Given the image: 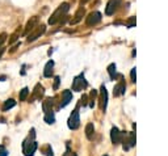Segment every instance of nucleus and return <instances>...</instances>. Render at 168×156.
I'll return each instance as SVG.
<instances>
[{
    "label": "nucleus",
    "mask_w": 168,
    "mask_h": 156,
    "mask_svg": "<svg viewBox=\"0 0 168 156\" xmlns=\"http://www.w3.org/2000/svg\"><path fill=\"white\" fill-rule=\"evenodd\" d=\"M17 37H19V34H12L9 37V43H13V42H16L17 41Z\"/></svg>",
    "instance_id": "nucleus-28"
},
{
    "label": "nucleus",
    "mask_w": 168,
    "mask_h": 156,
    "mask_svg": "<svg viewBox=\"0 0 168 156\" xmlns=\"http://www.w3.org/2000/svg\"><path fill=\"white\" fill-rule=\"evenodd\" d=\"M45 122L49 123V125H51V123L55 122V117H54V113L51 112H47V113H45Z\"/></svg>",
    "instance_id": "nucleus-19"
},
{
    "label": "nucleus",
    "mask_w": 168,
    "mask_h": 156,
    "mask_svg": "<svg viewBox=\"0 0 168 156\" xmlns=\"http://www.w3.org/2000/svg\"><path fill=\"white\" fill-rule=\"evenodd\" d=\"M87 2H89V0H81V4H85Z\"/></svg>",
    "instance_id": "nucleus-33"
},
{
    "label": "nucleus",
    "mask_w": 168,
    "mask_h": 156,
    "mask_svg": "<svg viewBox=\"0 0 168 156\" xmlns=\"http://www.w3.org/2000/svg\"><path fill=\"white\" fill-rule=\"evenodd\" d=\"M30 133H32L30 136L28 138V139H25L23 143V151H24L25 156H33L35 150H37V147H38L37 142L34 140V129H32Z\"/></svg>",
    "instance_id": "nucleus-1"
},
{
    "label": "nucleus",
    "mask_w": 168,
    "mask_h": 156,
    "mask_svg": "<svg viewBox=\"0 0 168 156\" xmlns=\"http://www.w3.org/2000/svg\"><path fill=\"white\" fill-rule=\"evenodd\" d=\"M125 89H126V84H125V81H120L118 84L114 85L113 96H114V97H118V96H121V95H124V93H125Z\"/></svg>",
    "instance_id": "nucleus-14"
},
{
    "label": "nucleus",
    "mask_w": 168,
    "mask_h": 156,
    "mask_svg": "<svg viewBox=\"0 0 168 156\" xmlns=\"http://www.w3.org/2000/svg\"><path fill=\"white\" fill-rule=\"evenodd\" d=\"M97 96V90H91V93H89V97H91V102H89V106L93 108V104H95V97Z\"/></svg>",
    "instance_id": "nucleus-23"
},
{
    "label": "nucleus",
    "mask_w": 168,
    "mask_h": 156,
    "mask_svg": "<svg viewBox=\"0 0 168 156\" xmlns=\"http://www.w3.org/2000/svg\"><path fill=\"white\" fill-rule=\"evenodd\" d=\"M59 81H60V78H59V76H55V81H54V89H58V87H59Z\"/></svg>",
    "instance_id": "nucleus-30"
},
{
    "label": "nucleus",
    "mask_w": 168,
    "mask_h": 156,
    "mask_svg": "<svg viewBox=\"0 0 168 156\" xmlns=\"http://www.w3.org/2000/svg\"><path fill=\"white\" fill-rule=\"evenodd\" d=\"M120 5H121V0H109L108 4H106V8H105V14L106 16H112L118 9Z\"/></svg>",
    "instance_id": "nucleus-7"
},
{
    "label": "nucleus",
    "mask_w": 168,
    "mask_h": 156,
    "mask_svg": "<svg viewBox=\"0 0 168 156\" xmlns=\"http://www.w3.org/2000/svg\"><path fill=\"white\" fill-rule=\"evenodd\" d=\"M83 16H84V8L81 7V8L76 12V14H75V19H72V20L70 21V24H71V25H72V24H78V23H79V21L81 20V17H83Z\"/></svg>",
    "instance_id": "nucleus-17"
},
{
    "label": "nucleus",
    "mask_w": 168,
    "mask_h": 156,
    "mask_svg": "<svg viewBox=\"0 0 168 156\" xmlns=\"http://www.w3.org/2000/svg\"><path fill=\"white\" fill-rule=\"evenodd\" d=\"M87 85H88V83L85 80L83 74L78 75L72 80V90H75V92H80V90H83L84 88H87Z\"/></svg>",
    "instance_id": "nucleus-3"
},
{
    "label": "nucleus",
    "mask_w": 168,
    "mask_h": 156,
    "mask_svg": "<svg viewBox=\"0 0 168 156\" xmlns=\"http://www.w3.org/2000/svg\"><path fill=\"white\" fill-rule=\"evenodd\" d=\"M134 146H135V133H129L127 139L125 140V143H124V150L129 151L131 147H134Z\"/></svg>",
    "instance_id": "nucleus-10"
},
{
    "label": "nucleus",
    "mask_w": 168,
    "mask_h": 156,
    "mask_svg": "<svg viewBox=\"0 0 168 156\" xmlns=\"http://www.w3.org/2000/svg\"><path fill=\"white\" fill-rule=\"evenodd\" d=\"M110 139H112L113 144H120L122 142V134L117 127H112V131H110Z\"/></svg>",
    "instance_id": "nucleus-9"
},
{
    "label": "nucleus",
    "mask_w": 168,
    "mask_h": 156,
    "mask_svg": "<svg viewBox=\"0 0 168 156\" xmlns=\"http://www.w3.org/2000/svg\"><path fill=\"white\" fill-rule=\"evenodd\" d=\"M69 9H70V4H69V3H62V4H60L58 8L55 9V12L51 14V17L49 19V24L50 25H54V24L58 23V21H60V20H62V17L67 14Z\"/></svg>",
    "instance_id": "nucleus-2"
},
{
    "label": "nucleus",
    "mask_w": 168,
    "mask_h": 156,
    "mask_svg": "<svg viewBox=\"0 0 168 156\" xmlns=\"http://www.w3.org/2000/svg\"><path fill=\"white\" fill-rule=\"evenodd\" d=\"M0 156H8V151L3 146H0Z\"/></svg>",
    "instance_id": "nucleus-27"
},
{
    "label": "nucleus",
    "mask_w": 168,
    "mask_h": 156,
    "mask_svg": "<svg viewBox=\"0 0 168 156\" xmlns=\"http://www.w3.org/2000/svg\"><path fill=\"white\" fill-rule=\"evenodd\" d=\"M53 68H54V62L53 60H49L45 66V70H44V76L45 78H51L53 75Z\"/></svg>",
    "instance_id": "nucleus-16"
},
{
    "label": "nucleus",
    "mask_w": 168,
    "mask_h": 156,
    "mask_svg": "<svg viewBox=\"0 0 168 156\" xmlns=\"http://www.w3.org/2000/svg\"><path fill=\"white\" fill-rule=\"evenodd\" d=\"M37 23H38V17H37V16L32 17V19L26 23V25H25V29H24V33H23V35H26L28 33H29V32L33 30L34 26L37 25Z\"/></svg>",
    "instance_id": "nucleus-11"
},
{
    "label": "nucleus",
    "mask_w": 168,
    "mask_h": 156,
    "mask_svg": "<svg viewBox=\"0 0 168 156\" xmlns=\"http://www.w3.org/2000/svg\"><path fill=\"white\" fill-rule=\"evenodd\" d=\"M104 156H108V155H104Z\"/></svg>",
    "instance_id": "nucleus-34"
},
{
    "label": "nucleus",
    "mask_w": 168,
    "mask_h": 156,
    "mask_svg": "<svg viewBox=\"0 0 168 156\" xmlns=\"http://www.w3.org/2000/svg\"><path fill=\"white\" fill-rule=\"evenodd\" d=\"M106 105H108V92H106L105 87L101 85V88H100V109L105 110Z\"/></svg>",
    "instance_id": "nucleus-8"
},
{
    "label": "nucleus",
    "mask_w": 168,
    "mask_h": 156,
    "mask_svg": "<svg viewBox=\"0 0 168 156\" xmlns=\"http://www.w3.org/2000/svg\"><path fill=\"white\" fill-rule=\"evenodd\" d=\"M16 105V101L13 100V99H9V100H7L5 102H4V105H3V110L4 112H7V110H9V109H12L13 106Z\"/></svg>",
    "instance_id": "nucleus-18"
},
{
    "label": "nucleus",
    "mask_w": 168,
    "mask_h": 156,
    "mask_svg": "<svg viewBox=\"0 0 168 156\" xmlns=\"http://www.w3.org/2000/svg\"><path fill=\"white\" fill-rule=\"evenodd\" d=\"M54 100H55V97H49V99H46V100L44 101V104H42V109H44L45 113H47V112H51V110H53Z\"/></svg>",
    "instance_id": "nucleus-15"
},
{
    "label": "nucleus",
    "mask_w": 168,
    "mask_h": 156,
    "mask_svg": "<svg viewBox=\"0 0 168 156\" xmlns=\"http://www.w3.org/2000/svg\"><path fill=\"white\" fill-rule=\"evenodd\" d=\"M46 32V25H40V26H37V28H34L33 30L30 32V34L28 35V38H26V42H33L35 41L37 38H40L42 34H44Z\"/></svg>",
    "instance_id": "nucleus-4"
},
{
    "label": "nucleus",
    "mask_w": 168,
    "mask_h": 156,
    "mask_svg": "<svg viewBox=\"0 0 168 156\" xmlns=\"http://www.w3.org/2000/svg\"><path fill=\"white\" fill-rule=\"evenodd\" d=\"M62 96H63V99H62V101H60V104H59V108L67 106V105L70 104V101L72 100V93H71V90H63Z\"/></svg>",
    "instance_id": "nucleus-13"
},
{
    "label": "nucleus",
    "mask_w": 168,
    "mask_h": 156,
    "mask_svg": "<svg viewBox=\"0 0 168 156\" xmlns=\"http://www.w3.org/2000/svg\"><path fill=\"white\" fill-rule=\"evenodd\" d=\"M5 51V49L4 47H0V58H2V55H3V53Z\"/></svg>",
    "instance_id": "nucleus-32"
},
{
    "label": "nucleus",
    "mask_w": 168,
    "mask_h": 156,
    "mask_svg": "<svg viewBox=\"0 0 168 156\" xmlns=\"http://www.w3.org/2000/svg\"><path fill=\"white\" fill-rule=\"evenodd\" d=\"M135 25V17L133 16V17H130V19H129V21L126 23V26L127 28H133Z\"/></svg>",
    "instance_id": "nucleus-25"
},
{
    "label": "nucleus",
    "mask_w": 168,
    "mask_h": 156,
    "mask_svg": "<svg viewBox=\"0 0 168 156\" xmlns=\"http://www.w3.org/2000/svg\"><path fill=\"white\" fill-rule=\"evenodd\" d=\"M93 131H95L93 123H88V125L85 126V135H87V138H89V139H91V136H92V134H93Z\"/></svg>",
    "instance_id": "nucleus-20"
},
{
    "label": "nucleus",
    "mask_w": 168,
    "mask_h": 156,
    "mask_svg": "<svg viewBox=\"0 0 168 156\" xmlns=\"http://www.w3.org/2000/svg\"><path fill=\"white\" fill-rule=\"evenodd\" d=\"M87 100H88V96L87 95H83V97H81V104H83V106L84 105H87Z\"/></svg>",
    "instance_id": "nucleus-31"
},
{
    "label": "nucleus",
    "mask_w": 168,
    "mask_h": 156,
    "mask_svg": "<svg viewBox=\"0 0 168 156\" xmlns=\"http://www.w3.org/2000/svg\"><path fill=\"white\" fill-rule=\"evenodd\" d=\"M80 125V117H79V112H78V109H75V110L71 113L70 118H69V127L71 130H76L79 127Z\"/></svg>",
    "instance_id": "nucleus-6"
},
{
    "label": "nucleus",
    "mask_w": 168,
    "mask_h": 156,
    "mask_svg": "<svg viewBox=\"0 0 168 156\" xmlns=\"http://www.w3.org/2000/svg\"><path fill=\"white\" fill-rule=\"evenodd\" d=\"M28 95H29V88H23L20 90V95H19V97H20V101H25L26 100V97H28Z\"/></svg>",
    "instance_id": "nucleus-21"
},
{
    "label": "nucleus",
    "mask_w": 168,
    "mask_h": 156,
    "mask_svg": "<svg viewBox=\"0 0 168 156\" xmlns=\"http://www.w3.org/2000/svg\"><path fill=\"white\" fill-rule=\"evenodd\" d=\"M108 74H109V78L110 79H114L116 78V64L112 63L108 66Z\"/></svg>",
    "instance_id": "nucleus-22"
},
{
    "label": "nucleus",
    "mask_w": 168,
    "mask_h": 156,
    "mask_svg": "<svg viewBox=\"0 0 168 156\" xmlns=\"http://www.w3.org/2000/svg\"><path fill=\"white\" fill-rule=\"evenodd\" d=\"M45 152H46V156H54L53 155V151H51V148H50V146H46V148H45Z\"/></svg>",
    "instance_id": "nucleus-29"
},
{
    "label": "nucleus",
    "mask_w": 168,
    "mask_h": 156,
    "mask_svg": "<svg viewBox=\"0 0 168 156\" xmlns=\"http://www.w3.org/2000/svg\"><path fill=\"white\" fill-rule=\"evenodd\" d=\"M130 78H131V81L135 83V80H137V68H135V67L130 72Z\"/></svg>",
    "instance_id": "nucleus-24"
},
{
    "label": "nucleus",
    "mask_w": 168,
    "mask_h": 156,
    "mask_svg": "<svg viewBox=\"0 0 168 156\" xmlns=\"http://www.w3.org/2000/svg\"><path fill=\"white\" fill-rule=\"evenodd\" d=\"M5 39H7V33H2V34H0V47H2V45L5 42Z\"/></svg>",
    "instance_id": "nucleus-26"
},
{
    "label": "nucleus",
    "mask_w": 168,
    "mask_h": 156,
    "mask_svg": "<svg viewBox=\"0 0 168 156\" xmlns=\"http://www.w3.org/2000/svg\"><path fill=\"white\" fill-rule=\"evenodd\" d=\"M101 19H102V14L97 12V11H95V12L88 14L87 20H85V24H87L88 26H95V25H97L100 21H101Z\"/></svg>",
    "instance_id": "nucleus-5"
},
{
    "label": "nucleus",
    "mask_w": 168,
    "mask_h": 156,
    "mask_svg": "<svg viewBox=\"0 0 168 156\" xmlns=\"http://www.w3.org/2000/svg\"><path fill=\"white\" fill-rule=\"evenodd\" d=\"M45 93V88L42 87L41 84H37L34 87V90H33V95H32V101L34 100H41V97L44 96Z\"/></svg>",
    "instance_id": "nucleus-12"
}]
</instances>
